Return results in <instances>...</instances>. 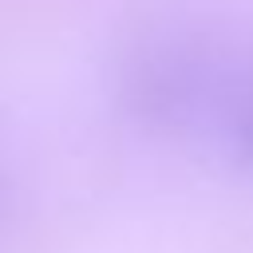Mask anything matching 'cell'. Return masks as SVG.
I'll return each instance as SVG.
<instances>
[{
    "instance_id": "6da1fadb",
    "label": "cell",
    "mask_w": 253,
    "mask_h": 253,
    "mask_svg": "<svg viewBox=\"0 0 253 253\" xmlns=\"http://www.w3.org/2000/svg\"><path fill=\"white\" fill-rule=\"evenodd\" d=\"M115 91L146 126L229 142L253 111V51L206 28L166 24L134 36L119 55Z\"/></svg>"
},
{
    "instance_id": "7a4b0ae2",
    "label": "cell",
    "mask_w": 253,
    "mask_h": 253,
    "mask_svg": "<svg viewBox=\"0 0 253 253\" xmlns=\"http://www.w3.org/2000/svg\"><path fill=\"white\" fill-rule=\"evenodd\" d=\"M229 146L253 162V111H249V115H245V119L233 126V134H229Z\"/></svg>"
},
{
    "instance_id": "3957f363",
    "label": "cell",
    "mask_w": 253,
    "mask_h": 253,
    "mask_svg": "<svg viewBox=\"0 0 253 253\" xmlns=\"http://www.w3.org/2000/svg\"><path fill=\"white\" fill-rule=\"evenodd\" d=\"M8 198H12V186H8V174H4V166H0V221H4V213H8Z\"/></svg>"
}]
</instances>
